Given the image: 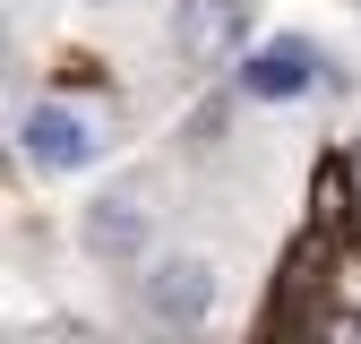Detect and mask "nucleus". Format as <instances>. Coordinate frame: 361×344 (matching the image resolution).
I'll return each mask as SVG.
<instances>
[{
    "instance_id": "nucleus-9",
    "label": "nucleus",
    "mask_w": 361,
    "mask_h": 344,
    "mask_svg": "<svg viewBox=\"0 0 361 344\" xmlns=\"http://www.w3.org/2000/svg\"><path fill=\"white\" fill-rule=\"evenodd\" d=\"M353 164H361V138H353Z\"/></svg>"
},
{
    "instance_id": "nucleus-1",
    "label": "nucleus",
    "mask_w": 361,
    "mask_h": 344,
    "mask_svg": "<svg viewBox=\"0 0 361 344\" xmlns=\"http://www.w3.org/2000/svg\"><path fill=\"white\" fill-rule=\"evenodd\" d=\"M233 78H241L250 104H301V95H319V86H336L327 52L310 35H267V43H250Z\"/></svg>"
},
{
    "instance_id": "nucleus-4",
    "label": "nucleus",
    "mask_w": 361,
    "mask_h": 344,
    "mask_svg": "<svg viewBox=\"0 0 361 344\" xmlns=\"http://www.w3.org/2000/svg\"><path fill=\"white\" fill-rule=\"evenodd\" d=\"M18 147H26V164H35V172H86V164L104 155L95 121H86L78 104H61V95L26 104V121H18Z\"/></svg>"
},
{
    "instance_id": "nucleus-7",
    "label": "nucleus",
    "mask_w": 361,
    "mask_h": 344,
    "mask_svg": "<svg viewBox=\"0 0 361 344\" xmlns=\"http://www.w3.org/2000/svg\"><path fill=\"white\" fill-rule=\"evenodd\" d=\"M319 344H361V310H327V327H319Z\"/></svg>"
},
{
    "instance_id": "nucleus-6",
    "label": "nucleus",
    "mask_w": 361,
    "mask_h": 344,
    "mask_svg": "<svg viewBox=\"0 0 361 344\" xmlns=\"http://www.w3.org/2000/svg\"><path fill=\"white\" fill-rule=\"evenodd\" d=\"M310 224H319V233L344 224V155H327V164H319V181H310Z\"/></svg>"
},
{
    "instance_id": "nucleus-3",
    "label": "nucleus",
    "mask_w": 361,
    "mask_h": 344,
    "mask_svg": "<svg viewBox=\"0 0 361 344\" xmlns=\"http://www.w3.org/2000/svg\"><path fill=\"white\" fill-rule=\"evenodd\" d=\"M258 0H172V52L180 69H233L250 52Z\"/></svg>"
},
{
    "instance_id": "nucleus-8",
    "label": "nucleus",
    "mask_w": 361,
    "mask_h": 344,
    "mask_svg": "<svg viewBox=\"0 0 361 344\" xmlns=\"http://www.w3.org/2000/svg\"><path fill=\"white\" fill-rule=\"evenodd\" d=\"M86 9H121V0H86Z\"/></svg>"
},
{
    "instance_id": "nucleus-2",
    "label": "nucleus",
    "mask_w": 361,
    "mask_h": 344,
    "mask_svg": "<svg viewBox=\"0 0 361 344\" xmlns=\"http://www.w3.org/2000/svg\"><path fill=\"white\" fill-rule=\"evenodd\" d=\"M138 301H147V327L198 336V327L215 319V301H224V276H215V258H155Z\"/></svg>"
},
{
    "instance_id": "nucleus-5",
    "label": "nucleus",
    "mask_w": 361,
    "mask_h": 344,
    "mask_svg": "<svg viewBox=\"0 0 361 344\" xmlns=\"http://www.w3.org/2000/svg\"><path fill=\"white\" fill-rule=\"evenodd\" d=\"M78 241H86V258H104V267H138L147 241H155V215L138 207V190H104L78 215Z\"/></svg>"
}]
</instances>
